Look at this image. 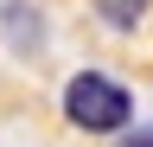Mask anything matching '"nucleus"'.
<instances>
[{"mask_svg": "<svg viewBox=\"0 0 153 147\" xmlns=\"http://www.w3.org/2000/svg\"><path fill=\"white\" fill-rule=\"evenodd\" d=\"M64 122L83 134H121L134 122V90L108 70H76L64 83Z\"/></svg>", "mask_w": 153, "mask_h": 147, "instance_id": "f257e3e1", "label": "nucleus"}, {"mask_svg": "<svg viewBox=\"0 0 153 147\" xmlns=\"http://www.w3.org/2000/svg\"><path fill=\"white\" fill-rule=\"evenodd\" d=\"M0 26H7V45L13 51H38L45 45V13L26 7V0H7V7H0Z\"/></svg>", "mask_w": 153, "mask_h": 147, "instance_id": "f03ea898", "label": "nucleus"}, {"mask_svg": "<svg viewBox=\"0 0 153 147\" xmlns=\"http://www.w3.org/2000/svg\"><path fill=\"white\" fill-rule=\"evenodd\" d=\"M96 13H102V26H115V32H134L147 19V0H96Z\"/></svg>", "mask_w": 153, "mask_h": 147, "instance_id": "7ed1b4c3", "label": "nucleus"}, {"mask_svg": "<svg viewBox=\"0 0 153 147\" xmlns=\"http://www.w3.org/2000/svg\"><path fill=\"white\" fill-rule=\"evenodd\" d=\"M121 147H153V128H134V134H128Z\"/></svg>", "mask_w": 153, "mask_h": 147, "instance_id": "20e7f679", "label": "nucleus"}]
</instances>
